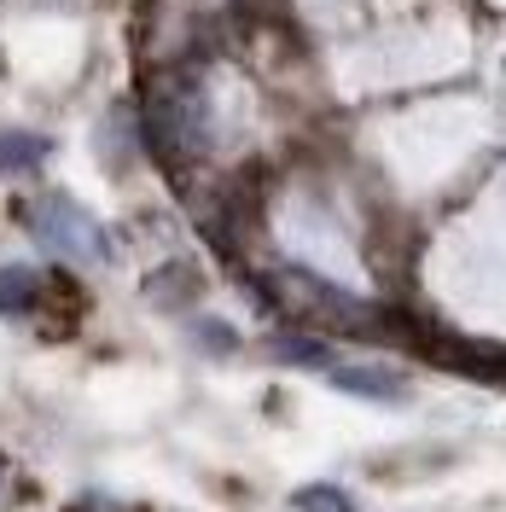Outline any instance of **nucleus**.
<instances>
[{"label": "nucleus", "mask_w": 506, "mask_h": 512, "mask_svg": "<svg viewBox=\"0 0 506 512\" xmlns=\"http://www.w3.org/2000/svg\"><path fill=\"white\" fill-rule=\"evenodd\" d=\"M47 152H53V140H47V134H30V128H0V169H6V175L47 163Z\"/></svg>", "instance_id": "39448f33"}, {"label": "nucleus", "mask_w": 506, "mask_h": 512, "mask_svg": "<svg viewBox=\"0 0 506 512\" xmlns=\"http://www.w3.org/2000/svg\"><path fill=\"white\" fill-rule=\"evenodd\" d=\"M41 274L35 268H0V315H24L35 297H41Z\"/></svg>", "instance_id": "423d86ee"}, {"label": "nucleus", "mask_w": 506, "mask_h": 512, "mask_svg": "<svg viewBox=\"0 0 506 512\" xmlns=\"http://www.w3.org/2000/svg\"><path fill=\"white\" fill-rule=\"evenodd\" d=\"M24 227H30L47 251L70 256V262H99V256H105V227H99L76 198H64V192L35 198L30 210H24Z\"/></svg>", "instance_id": "7ed1b4c3"}, {"label": "nucleus", "mask_w": 506, "mask_h": 512, "mask_svg": "<svg viewBox=\"0 0 506 512\" xmlns=\"http://www.w3.org/2000/svg\"><path fill=\"white\" fill-rule=\"evenodd\" d=\"M146 134L163 158H198L210 146V105L192 82H169L152 105H146Z\"/></svg>", "instance_id": "f03ea898"}, {"label": "nucleus", "mask_w": 506, "mask_h": 512, "mask_svg": "<svg viewBox=\"0 0 506 512\" xmlns=\"http://www.w3.org/2000/svg\"><path fill=\"white\" fill-rule=\"evenodd\" d=\"M6 501H12V483H6V472H0V507H6Z\"/></svg>", "instance_id": "9d476101"}, {"label": "nucleus", "mask_w": 506, "mask_h": 512, "mask_svg": "<svg viewBox=\"0 0 506 512\" xmlns=\"http://www.w3.org/2000/svg\"><path fill=\"white\" fill-rule=\"evenodd\" d=\"M274 355L280 361H291V367H332V350L320 344V338H274Z\"/></svg>", "instance_id": "6e6552de"}, {"label": "nucleus", "mask_w": 506, "mask_h": 512, "mask_svg": "<svg viewBox=\"0 0 506 512\" xmlns=\"http://www.w3.org/2000/svg\"><path fill=\"white\" fill-rule=\"evenodd\" d=\"M326 379L344 396H367V402H402L408 396V379L390 367H326Z\"/></svg>", "instance_id": "20e7f679"}, {"label": "nucleus", "mask_w": 506, "mask_h": 512, "mask_svg": "<svg viewBox=\"0 0 506 512\" xmlns=\"http://www.w3.org/2000/svg\"><path fill=\"white\" fill-rule=\"evenodd\" d=\"M70 512H140V507H117V501H105V495H88V501H76Z\"/></svg>", "instance_id": "1a4fd4ad"}, {"label": "nucleus", "mask_w": 506, "mask_h": 512, "mask_svg": "<svg viewBox=\"0 0 506 512\" xmlns=\"http://www.w3.org/2000/svg\"><path fill=\"white\" fill-rule=\"evenodd\" d=\"M291 507L297 512H355V501H349L338 483H309V489L291 495Z\"/></svg>", "instance_id": "0eeeda50"}, {"label": "nucleus", "mask_w": 506, "mask_h": 512, "mask_svg": "<svg viewBox=\"0 0 506 512\" xmlns=\"http://www.w3.org/2000/svg\"><path fill=\"white\" fill-rule=\"evenodd\" d=\"M268 291H274L280 309L315 320V326H332V332H379L384 326V315L373 309V303L349 297L344 286L320 280V274H309V268H280V274L268 280Z\"/></svg>", "instance_id": "f257e3e1"}]
</instances>
